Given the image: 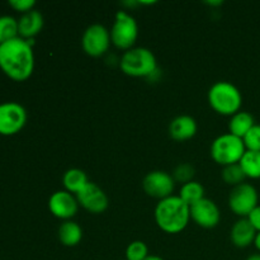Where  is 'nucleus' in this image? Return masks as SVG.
Returning <instances> with one entry per match:
<instances>
[{
    "mask_svg": "<svg viewBox=\"0 0 260 260\" xmlns=\"http://www.w3.org/2000/svg\"><path fill=\"white\" fill-rule=\"evenodd\" d=\"M33 40L13 38L0 45V69L14 81H24L35 69Z\"/></svg>",
    "mask_w": 260,
    "mask_h": 260,
    "instance_id": "nucleus-1",
    "label": "nucleus"
},
{
    "mask_svg": "<svg viewBox=\"0 0 260 260\" xmlns=\"http://www.w3.org/2000/svg\"><path fill=\"white\" fill-rule=\"evenodd\" d=\"M189 220V206L179 196H170L160 200L155 207V221L164 233H182L187 228Z\"/></svg>",
    "mask_w": 260,
    "mask_h": 260,
    "instance_id": "nucleus-2",
    "label": "nucleus"
},
{
    "mask_svg": "<svg viewBox=\"0 0 260 260\" xmlns=\"http://www.w3.org/2000/svg\"><path fill=\"white\" fill-rule=\"evenodd\" d=\"M208 103L218 114L234 116L240 111L243 95L233 83L217 81L208 90Z\"/></svg>",
    "mask_w": 260,
    "mask_h": 260,
    "instance_id": "nucleus-3",
    "label": "nucleus"
},
{
    "mask_svg": "<svg viewBox=\"0 0 260 260\" xmlns=\"http://www.w3.org/2000/svg\"><path fill=\"white\" fill-rule=\"evenodd\" d=\"M119 68L132 78H147L156 71V57L149 48L135 47L122 55Z\"/></svg>",
    "mask_w": 260,
    "mask_h": 260,
    "instance_id": "nucleus-4",
    "label": "nucleus"
},
{
    "mask_svg": "<svg viewBox=\"0 0 260 260\" xmlns=\"http://www.w3.org/2000/svg\"><path fill=\"white\" fill-rule=\"evenodd\" d=\"M245 151L246 147L243 139L234 136L230 132L218 136L211 145V156L222 167L239 164Z\"/></svg>",
    "mask_w": 260,
    "mask_h": 260,
    "instance_id": "nucleus-5",
    "label": "nucleus"
},
{
    "mask_svg": "<svg viewBox=\"0 0 260 260\" xmlns=\"http://www.w3.org/2000/svg\"><path fill=\"white\" fill-rule=\"evenodd\" d=\"M139 37V25L136 19L124 10H119L116 14L111 29V41L116 47L121 50H131Z\"/></svg>",
    "mask_w": 260,
    "mask_h": 260,
    "instance_id": "nucleus-6",
    "label": "nucleus"
},
{
    "mask_svg": "<svg viewBox=\"0 0 260 260\" xmlns=\"http://www.w3.org/2000/svg\"><path fill=\"white\" fill-rule=\"evenodd\" d=\"M258 201L259 196L255 187L249 183H241L231 190L229 196V207L235 215L245 218L258 206Z\"/></svg>",
    "mask_w": 260,
    "mask_h": 260,
    "instance_id": "nucleus-7",
    "label": "nucleus"
},
{
    "mask_svg": "<svg viewBox=\"0 0 260 260\" xmlns=\"http://www.w3.org/2000/svg\"><path fill=\"white\" fill-rule=\"evenodd\" d=\"M27 122V111L17 102L0 104V135L13 136L22 131Z\"/></svg>",
    "mask_w": 260,
    "mask_h": 260,
    "instance_id": "nucleus-8",
    "label": "nucleus"
},
{
    "mask_svg": "<svg viewBox=\"0 0 260 260\" xmlns=\"http://www.w3.org/2000/svg\"><path fill=\"white\" fill-rule=\"evenodd\" d=\"M111 32L103 24H91L84 30L81 46L86 55L99 57L108 51L111 46Z\"/></svg>",
    "mask_w": 260,
    "mask_h": 260,
    "instance_id": "nucleus-9",
    "label": "nucleus"
},
{
    "mask_svg": "<svg viewBox=\"0 0 260 260\" xmlns=\"http://www.w3.org/2000/svg\"><path fill=\"white\" fill-rule=\"evenodd\" d=\"M175 187V180L169 173L162 172V170H154L145 175L142 180V188L145 193L150 197L164 198L173 196V190Z\"/></svg>",
    "mask_w": 260,
    "mask_h": 260,
    "instance_id": "nucleus-10",
    "label": "nucleus"
},
{
    "mask_svg": "<svg viewBox=\"0 0 260 260\" xmlns=\"http://www.w3.org/2000/svg\"><path fill=\"white\" fill-rule=\"evenodd\" d=\"M76 200L81 207L85 208L88 212L94 213V215L103 213L109 206V200L106 193L103 192V189L95 183L91 182H89L76 194Z\"/></svg>",
    "mask_w": 260,
    "mask_h": 260,
    "instance_id": "nucleus-11",
    "label": "nucleus"
},
{
    "mask_svg": "<svg viewBox=\"0 0 260 260\" xmlns=\"http://www.w3.org/2000/svg\"><path fill=\"white\" fill-rule=\"evenodd\" d=\"M190 218L197 223L198 226L203 229H213L220 223L221 212L213 201L208 198L198 201L193 206L189 207Z\"/></svg>",
    "mask_w": 260,
    "mask_h": 260,
    "instance_id": "nucleus-12",
    "label": "nucleus"
},
{
    "mask_svg": "<svg viewBox=\"0 0 260 260\" xmlns=\"http://www.w3.org/2000/svg\"><path fill=\"white\" fill-rule=\"evenodd\" d=\"M48 210L55 217L69 221L78 213L79 202L73 193L68 190H57L48 200Z\"/></svg>",
    "mask_w": 260,
    "mask_h": 260,
    "instance_id": "nucleus-13",
    "label": "nucleus"
},
{
    "mask_svg": "<svg viewBox=\"0 0 260 260\" xmlns=\"http://www.w3.org/2000/svg\"><path fill=\"white\" fill-rule=\"evenodd\" d=\"M197 122L193 117L183 114V116H178L170 122L169 124V134L172 139L175 141H187L192 137L196 136L197 134Z\"/></svg>",
    "mask_w": 260,
    "mask_h": 260,
    "instance_id": "nucleus-14",
    "label": "nucleus"
},
{
    "mask_svg": "<svg viewBox=\"0 0 260 260\" xmlns=\"http://www.w3.org/2000/svg\"><path fill=\"white\" fill-rule=\"evenodd\" d=\"M43 28V15L38 10H30L24 13L18 20V33L20 38L32 40L35 36L42 30Z\"/></svg>",
    "mask_w": 260,
    "mask_h": 260,
    "instance_id": "nucleus-15",
    "label": "nucleus"
},
{
    "mask_svg": "<svg viewBox=\"0 0 260 260\" xmlns=\"http://www.w3.org/2000/svg\"><path fill=\"white\" fill-rule=\"evenodd\" d=\"M255 236L256 230L251 226V223L249 222L246 217L236 221L233 228H231L230 238L236 248L243 249L250 246L251 244H254Z\"/></svg>",
    "mask_w": 260,
    "mask_h": 260,
    "instance_id": "nucleus-16",
    "label": "nucleus"
},
{
    "mask_svg": "<svg viewBox=\"0 0 260 260\" xmlns=\"http://www.w3.org/2000/svg\"><path fill=\"white\" fill-rule=\"evenodd\" d=\"M254 124H255L254 117L249 112L239 111L238 113L231 116L230 122H229V132L234 136L244 139V136L253 128Z\"/></svg>",
    "mask_w": 260,
    "mask_h": 260,
    "instance_id": "nucleus-17",
    "label": "nucleus"
},
{
    "mask_svg": "<svg viewBox=\"0 0 260 260\" xmlns=\"http://www.w3.org/2000/svg\"><path fill=\"white\" fill-rule=\"evenodd\" d=\"M58 239L65 246H76L83 239V230L75 221H63L58 228Z\"/></svg>",
    "mask_w": 260,
    "mask_h": 260,
    "instance_id": "nucleus-18",
    "label": "nucleus"
},
{
    "mask_svg": "<svg viewBox=\"0 0 260 260\" xmlns=\"http://www.w3.org/2000/svg\"><path fill=\"white\" fill-rule=\"evenodd\" d=\"M62 183L63 187H65V190L76 196L88 184L89 179L85 172H83L81 169H78V168H73V169L66 170L62 177Z\"/></svg>",
    "mask_w": 260,
    "mask_h": 260,
    "instance_id": "nucleus-19",
    "label": "nucleus"
},
{
    "mask_svg": "<svg viewBox=\"0 0 260 260\" xmlns=\"http://www.w3.org/2000/svg\"><path fill=\"white\" fill-rule=\"evenodd\" d=\"M239 164L243 168L246 178L260 179V151L246 150Z\"/></svg>",
    "mask_w": 260,
    "mask_h": 260,
    "instance_id": "nucleus-20",
    "label": "nucleus"
},
{
    "mask_svg": "<svg viewBox=\"0 0 260 260\" xmlns=\"http://www.w3.org/2000/svg\"><path fill=\"white\" fill-rule=\"evenodd\" d=\"M179 197L190 207L198 201L205 198V188L201 183L192 180V182H188L182 185L179 190Z\"/></svg>",
    "mask_w": 260,
    "mask_h": 260,
    "instance_id": "nucleus-21",
    "label": "nucleus"
},
{
    "mask_svg": "<svg viewBox=\"0 0 260 260\" xmlns=\"http://www.w3.org/2000/svg\"><path fill=\"white\" fill-rule=\"evenodd\" d=\"M19 37L18 33V20L12 15L0 17V45Z\"/></svg>",
    "mask_w": 260,
    "mask_h": 260,
    "instance_id": "nucleus-22",
    "label": "nucleus"
},
{
    "mask_svg": "<svg viewBox=\"0 0 260 260\" xmlns=\"http://www.w3.org/2000/svg\"><path fill=\"white\" fill-rule=\"evenodd\" d=\"M246 175L244 173L243 168L240 167V164H233V165H228V167H223L222 170V179L223 182L228 183V184L236 185L241 184L245 180Z\"/></svg>",
    "mask_w": 260,
    "mask_h": 260,
    "instance_id": "nucleus-23",
    "label": "nucleus"
},
{
    "mask_svg": "<svg viewBox=\"0 0 260 260\" xmlns=\"http://www.w3.org/2000/svg\"><path fill=\"white\" fill-rule=\"evenodd\" d=\"M149 256V248L144 241H132L126 249V260H145Z\"/></svg>",
    "mask_w": 260,
    "mask_h": 260,
    "instance_id": "nucleus-24",
    "label": "nucleus"
},
{
    "mask_svg": "<svg viewBox=\"0 0 260 260\" xmlns=\"http://www.w3.org/2000/svg\"><path fill=\"white\" fill-rule=\"evenodd\" d=\"M243 141L246 150L260 151V124H254L253 128L244 136Z\"/></svg>",
    "mask_w": 260,
    "mask_h": 260,
    "instance_id": "nucleus-25",
    "label": "nucleus"
},
{
    "mask_svg": "<svg viewBox=\"0 0 260 260\" xmlns=\"http://www.w3.org/2000/svg\"><path fill=\"white\" fill-rule=\"evenodd\" d=\"M193 177H194V168L189 164H180L175 168L174 173H173V178L174 180L182 182L183 184L188 182H192Z\"/></svg>",
    "mask_w": 260,
    "mask_h": 260,
    "instance_id": "nucleus-26",
    "label": "nucleus"
},
{
    "mask_svg": "<svg viewBox=\"0 0 260 260\" xmlns=\"http://www.w3.org/2000/svg\"><path fill=\"white\" fill-rule=\"evenodd\" d=\"M9 5L13 8L14 10L20 13H28L30 10H33L35 8L36 2L35 0H10Z\"/></svg>",
    "mask_w": 260,
    "mask_h": 260,
    "instance_id": "nucleus-27",
    "label": "nucleus"
},
{
    "mask_svg": "<svg viewBox=\"0 0 260 260\" xmlns=\"http://www.w3.org/2000/svg\"><path fill=\"white\" fill-rule=\"evenodd\" d=\"M246 218H248L249 222L251 223V226L255 229L256 233H259L260 231V206L259 205L256 206V207L249 213V216Z\"/></svg>",
    "mask_w": 260,
    "mask_h": 260,
    "instance_id": "nucleus-28",
    "label": "nucleus"
},
{
    "mask_svg": "<svg viewBox=\"0 0 260 260\" xmlns=\"http://www.w3.org/2000/svg\"><path fill=\"white\" fill-rule=\"evenodd\" d=\"M254 245H255V248L260 251V231L259 233H256L255 240H254Z\"/></svg>",
    "mask_w": 260,
    "mask_h": 260,
    "instance_id": "nucleus-29",
    "label": "nucleus"
},
{
    "mask_svg": "<svg viewBox=\"0 0 260 260\" xmlns=\"http://www.w3.org/2000/svg\"><path fill=\"white\" fill-rule=\"evenodd\" d=\"M246 260H260V254H253V255L248 256Z\"/></svg>",
    "mask_w": 260,
    "mask_h": 260,
    "instance_id": "nucleus-30",
    "label": "nucleus"
},
{
    "mask_svg": "<svg viewBox=\"0 0 260 260\" xmlns=\"http://www.w3.org/2000/svg\"><path fill=\"white\" fill-rule=\"evenodd\" d=\"M145 260H164V259L160 258V256H157V255H149Z\"/></svg>",
    "mask_w": 260,
    "mask_h": 260,
    "instance_id": "nucleus-31",
    "label": "nucleus"
},
{
    "mask_svg": "<svg viewBox=\"0 0 260 260\" xmlns=\"http://www.w3.org/2000/svg\"><path fill=\"white\" fill-rule=\"evenodd\" d=\"M206 4H208V5H221L222 4V2H206Z\"/></svg>",
    "mask_w": 260,
    "mask_h": 260,
    "instance_id": "nucleus-32",
    "label": "nucleus"
},
{
    "mask_svg": "<svg viewBox=\"0 0 260 260\" xmlns=\"http://www.w3.org/2000/svg\"><path fill=\"white\" fill-rule=\"evenodd\" d=\"M124 260H126V259H124Z\"/></svg>",
    "mask_w": 260,
    "mask_h": 260,
    "instance_id": "nucleus-33",
    "label": "nucleus"
}]
</instances>
